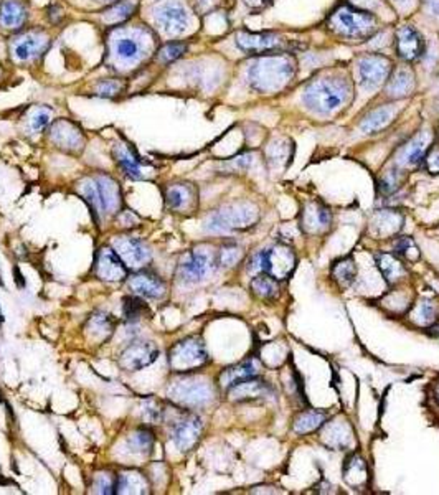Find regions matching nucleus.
<instances>
[{
	"label": "nucleus",
	"mask_w": 439,
	"mask_h": 495,
	"mask_svg": "<svg viewBox=\"0 0 439 495\" xmlns=\"http://www.w3.org/2000/svg\"><path fill=\"white\" fill-rule=\"evenodd\" d=\"M352 95L351 83L339 74H325L314 78L304 88L302 102L309 111L316 114H334L342 109Z\"/></svg>",
	"instance_id": "f257e3e1"
},
{
	"label": "nucleus",
	"mask_w": 439,
	"mask_h": 495,
	"mask_svg": "<svg viewBox=\"0 0 439 495\" xmlns=\"http://www.w3.org/2000/svg\"><path fill=\"white\" fill-rule=\"evenodd\" d=\"M295 74V60L291 55H263L248 70L249 86L258 93H277L291 83Z\"/></svg>",
	"instance_id": "f03ea898"
},
{
	"label": "nucleus",
	"mask_w": 439,
	"mask_h": 495,
	"mask_svg": "<svg viewBox=\"0 0 439 495\" xmlns=\"http://www.w3.org/2000/svg\"><path fill=\"white\" fill-rule=\"evenodd\" d=\"M167 393L169 398L180 407L200 408L213 400L215 388L207 378L182 373V377L170 383Z\"/></svg>",
	"instance_id": "7ed1b4c3"
},
{
	"label": "nucleus",
	"mask_w": 439,
	"mask_h": 495,
	"mask_svg": "<svg viewBox=\"0 0 439 495\" xmlns=\"http://www.w3.org/2000/svg\"><path fill=\"white\" fill-rule=\"evenodd\" d=\"M295 261L298 260L293 248L288 244H276L251 258L248 273H266L277 281L288 279L294 273Z\"/></svg>",
	"instance_id": "20e7f679"
},
{
	"label": "nucleus",
	"mask_w": 439,
	"mask_h": 495,
	"mask_svg": "<svg viewBox=\"0 0 439 495\" xmlns=\"http://www.w3.org/2000/svg\"><path fill=\"white\" fill-rule=\"evenodd\" d=\"M169 367L174 373H194L210 362L208 352L200 337H187L174 343L167 354Z\"/></svg>",
	"instance_id": "39448f33"
},
{
	"label": "nucleus",
	"mask_w": 439,
	"mask_h": 495,
	"mask_svg": "<svg viewBox=\"0 0 439 495\" xmlns=\"http://www.w3.org/2000/svg\"><path fill=\"white\" fill-rule=\"evenodd\" d=\"M259 212L251 203H235L213 212L208 217L205 228L212 233H226L233 230H245L258 221Z\"/></svg>",
	"instance_id": "423d86ee"
},
{
	"label": "nucleus",
	"mask_w": 439,
	"mask_h": 495,
	"mask_svg": "<svg viewBox=\"0 0 439 495\" xmlns=\"http://www.w3.org/2000/svg\"><path fill=\"white\" fill-rule=\"evenodd\" d=\"M329 25L335 33L351 38H360L373 32L375 17L364 8L342 6L330 15Z\"/></svg>",
	"instance_id": "0eeeda50"
},
{
	"label": "nucleus",
	"mask_w": 439,
	"mask_h": 495,
	"mask_svg": "<svg viewBox=\"0 0 439 495\" xmlns=\"http://www.w3.org/2000/svg\"><path fill=\"white\" fill-rule=\"evenodd\" d=\"M170 436H172L174 444L178 451L187 453L190 451L194 446L199 443L201 430V419L197 414L190 411H174L172 418H170Z\"/></svg>",
	"instance_id": "6e6552de"
},
{
	"label": "nucleus",
	"mask_w": 439,
	"mask_h": 495,
	"mask_svg": "<svg viewBox=\"0 0 439 495\" xmlns=\"http://www.w3.org/2000/svg\"><path fill=\"white\" fill-rule=\"evenodd\" d=\"M392 73V61L387 56L371 55L362 56L357 63L358 81L364 88H376L387 81Z\"/></svg>",
	"instance_id": "1a4fd4ad"
},
{
	"label": "nucleus",
	"mask_w": 439,
	"mask_h": 495,
	"mask_svg": "<svg viewBox=\"0 0 439 495\" xmlns=\"http://www.w3.org/2000/svg\"><path fill=\"white\" fill-rule=\"evenodd\" d=\"M215 267V256L210 249L197 248L188 253L185 260L178 266V278L183 283H199L212 273Z\"/></svg>",
	"instance_id": "9d476101"
},
{
	"label": "nucleus",
	"mask_w": 439,
	"mask_h": 495,
	"mask_svg": "<svg viewBox=\"0 0 439 495\" xmlns=\"http://www.w3.org/2000/svg\"><path fill=\"white\" fill-rule=\"evenodd\" d=\"M93 271L98 278L107 283H118L128 279L129 267L121 260V256L114 251V248L102 246L94 258Z\"/></svg>",
	"instance_id": "9b49d317"
},
{
	"label": "nucleus",
	"mask_w": 439,
	"mask_h": 495,
	"mask_svg": "<svg viewBox=\"0 0 439 495\" xmlns=\"http://www.w3.org/2000/svg\"><path fill=\"white\" fill-rule=\"evenodd\" d=\"M155 24L169 35H180L190 25V15L178 2H162L154 10Z\"/></svg>",
	"instance_id": "f8f14e48"
},
{
	"label": "nucleus",
	"mask_w": 439,
	"mask_h": 495,
	"mask_svg": "<svg viewBox=\"0 0 439 495\" xmlns=\"http://www.w3.org/2000/svg\"><path fill=\"white\" fill-rule=\"evenodd\" d=\"M113 248L121 256V260L128 265V267H131V269L144 267L146 265H149L152 260L149 246H147L142 239L134 238V236H116L113 239Z\"/></svg>",
	"instance_id": "ddd939ff"
},
{
	"label": "nucleus",
	"mask_w": 439,
	"mask_h": 495,
	"mask_svg": "<svg viewBox=\"0 0 439 495\" xmlns=\"http://www.w3.org/2000/svg\"><path fill=\"white\" fill-rule=\"evenodd\" d=\"M159 359V349L152 342H132L121 352L118 365L125 372H139Z\"/></svg>",
	"instance_id": "4468645a"
},
{
	"label": "nucleus",
	"mask_w": 439,
	"mask_h": 495,
	"mask_svg": "<svg viewBox=\"0 0 439 495\" xmlns=\"http://www.w3.org/2000/svg\"><path fill=\"white\" fill-rule=\"evenodd\" d=\"M48 40L43 32H26L12 38L10 52L17 61H31L47 52Z\"/></svg>",
	"instance_id": "2eb2a0df"
},
{
	"label": "nucleus",
	"mask_w": 439,
	"mask_h": 495,
	"mask_svg": "<svg viewBox=\"0 0 439 495\" xmlns=\"http://www.w3.org/2000/svg\"><path fill=\"white\" fill-rule=\"evenodd\" d=\"M50 141L60 149L73 154L82 152L84 147V136L82 129L75 126L73 123L66 121V119L52 124Z\"/></svg>",
	"instance_id": "dca6fc26"
},
{
	"label": "nucleus",
	"mask_w": 439,
	"mask_h": 495,
	"mask_svg": "<svg viewBox=\"0 0 439 495\" xmlns=\"http://www.w3.org/2000/svg\"><path fill=\"white\" fill-rule=\"evenodd\" d=\"M128 288L132 294L146 299H162L167 294V286L162 279L151 271H141L128 276Z\"/></svg>",
	"instance_id": "f3484780"
},
{
	"label": "nucleus",
	"mask_w": 439,
	"mask_h": 495,
	"mask_svg": "<svg viewBox=\"0 0 439 495\" xmlns=\"http://www.w3.org/2000/svg\"><path fill=\"white\" fill-rule=\"evenodd\" d=\"M284 40L275 33H249L240 32L236 35V47L248 55H263V53L277 50Z\"/></svg>",
	"instance_id": "a211bd4d"
},
{
	"label": "nucleus",
	"mask_w": 439,
	"mask_h": 495,
	"mask_svg": "<svg viewBox=\"0 0 439 495\" xmlns=\"http://www.w3.org/2000/svg\"><path fill=\"white\" fill-rule=\"evenodd\" d=\"M424 40L415 26L405 25L396 33V52L398 56L405 61H416L424 55Z\"/></svg>",
	"instance_id": "6ab92c4d"
},
{
	"label": "nucleus",
	"mask_w": 439,
	"mask_h": 495,
	"mask_svg": "<svg viewBox=\"0 0 439 495\" xmlns=\"http://www.w3.org/2000/svg\"><path fill=\"white\" fill-rule=\"evenodd\" d=\"M98 194H100L102 215H114L123 208V194L119 184L109 175H94Z\"/></svg>",
	"instance_id": "aec40b11"
},
{
	"label": "nucleus",
	"mask_w": 439,
	"mask_h": 495,
	"mask_svg": "<svg viewBox=\"0 0 439 495\" xmlns=\"http://www.w3.org/2000/svg\"><path fill=\"white\" fill-rule=\"evenodd\" d=\"M431 141V132L421 131L418 136L401 147L400 152L396 155V164L400 167H415V165H418L424 159V155H426Z\"/></svg>",
	"instance_id": "412c9836"
},
{
	"label": "nucleus",
	"mask_w": 439,
	"mask_h": 495,
	"mask_svg": "<svg viewBox=\"0 0 439 495\" xmlns=\"http://www.w3.org/2000/svg\"><path fill=\"white\" fill-rule=\"evenodd\" d=\"M259 372V363L256 360H245V362L233 365V367H228L220 373L218 383L220 386L225 388V390H230L231 386L238 385V383L249 380V378H254Z\"/></svg>",
	"instance_id": "4be33fe9"
},
{
	"label": "nucleus",
	"mask_w": 439,
	"mask_h": 495,
	"mask_svg": "<svg viewBox=\"0 0 439 495\" xmlns=\"http://www.w3.org/2000/svg\"><path fill=\"white\" fill-rule=\"evenodd\" d=\"M165 203L169 208L178 210H192L197 205V190L190 184H174L165 191Z\"/></svg>",
	"instance_id": "5701e85b"
},
{
	"label": "nucleus",
	"mask_w": 439,
	"mask_h": 495,
	"mask_svg": "<svg viewBox=\"0 0 439 495\" xmlns=\"http://www.w3.org/2000/svg\"><path fill=\"white\" fill-rule=\"evenodd\" d=\"M330 215L329 208H325L321 203H309L306 212L302 213V226L307 233H321L329 228L330 225Z\"/></svg>",
	"instance_id": "b1692460"
},
{
	"label": "nucleus",
	"mask_w": 439,
	"mask_h": 495,
	"mask_svg": "<svg viewBox=\"0 0 439 495\" xmlns=\"http://www.w3.org/2000/svg\"><path fill=\"white\" fill-rule=\"evenodd\" d=\"M26 22V7L22 0H3L0 3V25L17 30Z\"/></svg>",
	"instance_id": "393cba45"
},
{
	"label": "nucleus",
	"mask_w": 439,
	"mask_h": 495,
	"mask_svg": "<svg viewBox=\"0 0 439 495\" xmlns=\"http://www.w3.org/2000/svg\"><path fill=\"white\" fill-rule=\"evenodd\" d=\"M415 89V74L410 70H395L393 74L388 77L387 83V95L393 100H400L406 97L413 93Z\"/></svg>",
	"instance_id": "a878e982"
},
{
	"label": "nucleus",
	"mask_w": 439,
	"mask_h": 495,
	"mask_svg": "<svg viewBox=\"0 0 439 495\" xmlns=\"http://www.w3.org/2000/svg\"><path fill=\"white\" fill-rule=\"evenodd\" d=\"M321 439L322 443L329 446V448H334V449L345 448V446H348V443H351L352 439V430L347 421L337 419V421H332L324 426Z\"/></svg>",
	"instance_id": "bb28decb"
},
{
	"label": "nucleus",
	"mask_w": 439,
	"mask_h": 495,
	"mask_svg": "<svg viewBox=\"0 0 439 495\" xmlns=\"http://www.w3.org/2000/svg\"><path fill=\"white\" fill-rule=\"evenodd\" d=\"M116 56L124 65H136L144 58V45L141 38L136 37H121L114 45Z\"/></svg>",
	"instance_id": "cd10ccee"
},
{
	"label": "nucleus",
	"mask_w": 439,
	"mask_h": 495,
	"mask_svg": "<svg viewBox=\"0 0 439 495\" xmlns=\"http://www.w3.org/2000/svg\"><path fill=\"white\" fill-rule=\"evenodd\" d=\"M149 480L142 472L124 471L118 474L116 494H149Z\"/></svg>",
	"instance_id": "c85d7f7f"
},
{
	"label": "nucleus",
	"mask_w": 439,
	"mask_h": 495,
	"mask_svg": "<svg viewBox=\"0 0 439 495\" xmlns=\"http://www.w3.org/2000/svg\"><path fill=\"white\" fill-rule=\"evenodd\" d=\"M76 190H78V194L83 197L84 203L88 205L93 220L98 225V223H100V215H102V208L94 177H84L83 180H79L78 184H76Z\"/></svg>",
	"instance_id": "c756f323"
},
{
	"label": "nucleus",
	"mask_w": 439,
	"mask_h": 495,
	"mask_svg": "<svg viewBox=\"0 0 439 495\" xmlns=\"http://www.w3.org/2000/svg\"><path fill=\"white\" fill-rule=\"evenodd\" d=\"M396 114V108L395 106H382V108L373 109L369 116H365L364 121L360 123V129L365 134H373L382 131L388 126L390 123L393 121V118H395Z\"/></svg>",
	"instance_id": "7c9ffc66"
},
{
	"label": "nucleus",
	"mask_w": 439,
	"mask_h": 495,
	"mask_svg": "<svg viewBox=\"0 0 439 495\" xmlns=\"http://www.w3.org/2000/svg\"><path fill=\"white\" fill-rule=\"evenodd\" d=\"M375 260H376V265H378V269L382 271L383 278L388 284L396 283V281H400L401 278H405L406 276L405 265H403L400 258H396L395 254H390V253L376 254Z\"/></svg>",
	"instance_id": "2f4dec72"
},
{
	"label": "nucleus",
	"mask_w": 439,
	"mask_h": 495,
	"mask_svg": "<svg viewBox=\"0 0 439 495\" xmlns=\"http://www.w3.org/2000/svg\"><path fill=\"white\" fill-rule=\"evenodd\" d=\"M84 330H86L91 338L106 342L114 332V319L109 314H106V312H96V314H93L88 319Z\"/></svg>",
	"instance_id": "473e14b6"
},
{
	"label": "nucleus",
	"mask_w": 439,
	"mask_h": 495,
	"mask_svg": "<svg viewBox=\"0 0 439 495\" xmlns=\"http://www.w3.org/2000/svg\"><path fill=\"white\" fill-rule=\"evenodd\" d=\"M125 444H128V449L131 451V454L147 456V454L152 453V448H154L155 436L147 426H139L137 430L129 436Z\"/></svg>",
	"instance_id": "72a5a7b5"
},
{
	"label": "nucleus",
	"mask_w": 439,
	"mask_h": 495,
	"mask_svg": "<svg viewBox=\"0 0 439 495\" xmlns=\"http://www.w3.org/2000/svg\"><path fill=\"white\" fill-rule=\"evenodd\" d=\"M228 391V396L233 401H246V400H253L259 398L268 391V386L264 385V382L256 380V378H249V380H245L238 383V385L231 386Z\"/></svg>",
	"instance_id": "f704fd0d"
},
{
	"label": "nucleus",
	"mask_w": 439,
	"mask_h": 495,
	"mask_svg": "<svg viewBox=\"0 0 439 495\" xmlns=\"http://www.w3.org/2000/svg\"><path fill=\"white\" fill-rule=\"evenodd\" d=\"M137 10V0H119L111 6L102 15V22L107 25L123 24V22L129 20L134 15V12Z\"/></svg>",
	"instance_id": "c9c22d12"
},
{
	"label": "nucleus",
	"mask_w": 439,
	"mask_h": 495,
	"mask_svg": "<svg viewBox=\"0 0 439 495\" xmlns=\"http://www.w3.org/2000/svg\"><path fill=\"white\" fill-rule=\"evenodd\" d=\"M401 223L403 218L398 215V213L387 210V212H380L378 215L373 217V220H371V228L380 236H390L401 230Z\"/></svg>",
	"instance_id": "e433bc0d"
},
{
	"label": "nucleus",
	"mask_w": 439,
	"mask_h": 495,
	"mask_svg": "<svg viewBox=\"0 0 439 495\" xmlns=\"http://www.w3.org/2000/svg\"><path fill=\"white\" fill-rule=\"evenodd\" d=\"M114 157L116 162L121 167V171H123L125 175L131 177V178H144V173H142L141 168V160L137 159V155H134L129 152L128 149H124L123 146L118 144L114 147Z\"/></svg>",
	"instance_id": "4c0bfd02"
},
{
	"label": "nucleus",
	"mask_w": 439,
	"mask_h": 495,
	"mask_svg": "<svg viewBox=\"0 0 439 495\" xmlns=\"http://www.w3.org/2000/svg\"><path fill=\"white\" fill-rule=\"evenodd\" d=\"M327 421V414L324 411H304L299 414L298 418L294 419L293 431L298 432V434H307V432H312L316 430H319L321 426H324Z\"/></svg>",
	"instance_id": "58836bf2"
},
{
	"label": "nucleus",
	"mask_w": 439,
	"mask_h": 495,
	"mask_svg": "<svg viewBox=\"0 0 439 495\" xmlns=\"http://www.w3.org/2000/svg\"><path fill=\"white\" fill-rule=\"evenodd\" d=\"M436 315L438 307L429 299H421L418 304L411 309V320L421 325V327H428V325L436 322Z\"/></svg>",
	"instance_id": "ea45409f"
},
{
	"label": "nucleus",
	"mask_w": 439,
	"mask_h": 495,
	"mask_svg": "<svg viewBox=\"0 0 439 495\" xmlns=\"http://www.w3.org/2000/svg\"><path fill=\"white\" fill-rule=\"evenodd\" d=\"M357 276V266L355 261L352 258H344L339 260L332 266V278L335 283H339L342 288H348L355 281Z\"/></svg>",
	"instance_id": "a19ab883"
},
{
	"label": "nucleus",
	"mask_w": 439,
	"mask_h": 495,
	"mask_svg": "<svg viewBox=\"0 0 439 495\" xmlns=\"http://www.w3.org/2000/svg\"><path fill=\"white\" fill-rule=\"evenodd\" d=\"M251 289H253V292L261 299H275L277 296V292H279L277 279H275L272 276L266 273L258 274L256 278L251 281Z\"/></svg>",
	"instance_id": "79ce46f5"
},
{
	"label": "nucleus",
	"mask_w": 439,
	"mask_h": 495,
	"mask_svg": "<svg viewBox=\"0 0 439 495\" xmlns=\"http://www.w3.org/2000/svg\"><path fill=\"white\" fill-rule=\"evenodd\" d=\"M144 312H146V306L141 297L136 296V294H134V296L124 297L123 314L125 320H129V322H136V320H139L142 315H144Z\"/></svg>",
	"instance_id": "37998d69"
},
{
	"label": "nucleus",
	"mask_w": 439,
	"mask_h": 495,
	"mask_svg": "<svg viewBox=\"0 0 439 495\" xmlns=\"http://www.w3.org/2000/svg\"><path fill=\"white\" fill-rule=\"evenodd\" d=\"M116 484H118V476L111 472H98L93 480V492L96 494H116Z\"/></svg>",
	"instance_id": "c03bdc74"
},
{
	"label": "nucleus",
	"mask_w": 439,
	"mask_h": 495,
	"mask_svg": "<svg viewBox=\"0 0 439 495\" xmlns=\"http://www.w3.org/2000/svg\"><path fill=\"white\" fill-rule=\"evenodd\" d=\"M188 47L187 43L183 42H172L164 45L159 52V58L164 61V63H170V61H176L178 58L183 56L187 53Z\"/></svg>",
	"instance_id": "a18cd8bd"
},
{
	"label": "nucleus",
	"mask_w": 439,
	"mask_h": 495,
	"mask_svg": "<svg viewBox=\"0 0 439 495\" xmlns=\"http://www.w3.org/2000/svg\"><path fill=\"white\" fill-rule=\"evenodd\" d=\"M141 413H142V418H144L147 423H160L164 419L165 408L162 407L160 401L147 400L146 403L142 404Z\"/></svg>",
	"instance_id": "49530a36"
},
{
	"label": "nucleus",
	"mask_w": 439,
	"mask_h": 495,
	"mask_svg": "<svg viewBox=\"0 0 439 495\" xmlns=\"http://www.w3.org/2000/svg\"><path fill=\"white\" fill-rule=\"evenodd\" d=\"M241 254H243L241 253V248L236 246V244H228V246H223L220 249L218 262L225 267H231L240 261Z\"/></svg>",
	"instance_id": "de8ad7c7"
},
{
	"label": "nucleus",
	"mask_w": 439,
	"mask_h": 495,
	"mask_svg": "<svg viewBox=\"0 0 439 495\" xmlns=\"http://www.w3.org/2000/svg\"><path fill=\"white\" fill-rule=\"evenodd\" d=\"M395 251L400 254V256L406 258V260L415 261L419 258V251L418 248H416V244L413 243V239L410 238H400L395 243Z\"/></svg>",
	"instance_id": "09e8293b"
},
{
	"label": "nucleus",
	"mask_w": 439,
	"mask_h": 495,
	"mask_svg": "<svg viewBox=\"0 0 439 495\" xmlns=\"http://www.w3.org/2000/svg\"><path fill=\"white\" fill-rule=\"evenodd\" d=\"M123 89H124V84L121 81H116V79H106V81H101L96 86V95L102 97H113V96H118Z\"/></svg>",
	"instance_id": "8fccbe9b"
},
{
	"label": "nucleus",
	"mask_w": 439,
	"mask_h": 495,
	"mask_svg": "<svg viewBox=\"0 0 439 495\" xmlns=\"http://www.w3.org/2000/svg\"><path fill=\"white\" fill-rule=\"evenodd\" d=\"M398 184H400V182H398L396 172L395 171H387L382 177H380V180H378L380 194H383V195L393 194V191L398 189Z\"/></svg>",
	"instance_id": "3c124183"
},
{
	"label": "nucleus",
	"mask_w": 439,
	"mask_h": 495,
	"mask_svg": "<svg viewBox=\"0 0 439 495\" xmlns=\"http://www.w3.org/2000/svg\"><path fill=\"white\" fill-rule=\"evenodd\" d=\"M52 121V113L48 109H38L37 113H35L33 116H31V119H30V126L31 129H33L35 132H38V131H43L45 127L48 126Z\"/></svg>",
	"instance_id": "603ef678"
},
{
	"label": "nucleus",
	"mask_w": 439,
	"mask_h": 495,
	"mask_svg": "<svg viewBox=\"0 0 439 495\" xmlns=\"http://www.w3.org/2000/svg\"><path fill=\"white\" fill-rule=\"evenodd\" d=\"M424 167L429 173H439V149H433L424 155Z\"/></svg>",
	"instance_id": "864d4df0"
},
{
	"label": "nucleus",
	"mask_w": 439,
	"mask_h": 495,
	"mask_svg": "<svg viewBox=\"0 0 439 495\" xmlns=\"http://www.w3.org/2000/svg\"><path fill=\"white\" fill-rule=\"evenodd\" d=\"M424 8L429 12V15L439 17V0H423Z\"/></svg>",
	"instance_id": "5fc2aeb1"
},
{
	"label": "nucleus",
	"mask_w": 439,
	"mask_h": 495,
	"mask_svg": "<svg viewBox=\"0 0 439 495\" xmlns=\"http://www.w3.org/2000/svg\"><path fill=\"white\" fill-rule=\"evenodd\" d=\"M378 0H351V6L358 7V8H375Z\"/></svg>",
	"instance_id": "6e6d98bb"
},
{
	"label": "nucleus",
	"mask_w": 439,
	"mask_h": 495,
	"mask_svg": "<svg viewBox=\"0 0 439 495\" xmlns=\"http://www.w3.org/2000/svg\"><path fill=\"white\" fill-rule=\"evenodd\" d=\"M270 2L271 0H245L246 6H249L253 8H263V7H266Z\"/></svg>",
	"instance_id": "4d7b16f0"
},
{
	"label": "nucleus",
	"mask_w": 439,
	"mask_h": 495,
	"mask_svg": "<svg viewBox=\"0 0 439 495\" xmlns=\"http://www.w3.org/2000/svg\"><path fill=\"white\" fill-rule=\"evenodd\" d=\"M13 274H15V283H17V286H19V288H25V279H24V276H22L19 267H15V269H13Z\"/></svg>",
	"instance_id": "13d9d810"
},
{
	"label": "nucleus",
	"mask_w": 439,
	"mask_h": 495,
	"mask_svg": "<svg viewBox=\"0 0 439 495\" xmlns=\"http://www.w3.org/2000/svg\"><path fill=\"white\" fill-rule=\"evenodd\" d=\"M431 333H433V336H438V337H439V324H438V325H433V327H431Z\"/></svg>",
	"instance_id": "bf43d9fd"
},
{
	"label": "nucleus",
	"mask_w": 439,
	"mask_h": 495,
	"mask_svg": "<svg viewBox=\"0 0 439 495\" xmlns=\"http://www.w3.org/2000/svg\"><path fill=\"white\" fill-rule=\"evenodd\" d=\"M434 391H436V398H438V401H439V382L436 383V388H434Z\"/></svg>",
	"instance_id": "052dcab7"
},
{
	"label": "nucleus",
	"mask_w": 439,
	"mask_h": 495,
	"mask_svg": "<svg viewBox=\"0 0 439 495\" xmlns=\"http://www.w3.org/2000/svg\"><path fill=\"white\" fill-rule=\"evenodd\" d=\"M3 322V315H2V311H0V324Z\"/></svg>",
	"instance_id": "680f3d73"
},
{
	"label": "nucleus",
	"mask_w": 439,
	"mask_h": 495,
	"mask_svg": "<svg viewBox=\"0 0 439 495\" xmlns=\"http://www.w3.org/2000/svg\"><path fill=\"white\" fill-rule=\"evenodd\" d=\"M395 2H398V3H403V2H408V0H395Z\"/></svg>",
	"instance_id": "e2e57ef3"
},
{
	"label": "nucleus",
	"mask_w": 439,
	"mask_h": 495,
	"mask_svg": "<svg viewBox=\"0 0 439 495\" xmlns=\"http://www.w3.org/2000/svg\"><path fill=\"white\" fill-rule=\"evenodd\" d=\"M0 286H3V281H2V276H0Z\"/></svg>",
	"instance_id": "0e129e2a"
},
{
	"label": "nucleus",
	"mask_w": 439,
	"mask_h": 495,
	"mask_svg": "<svg viewBox=\"0 0 439 495\" xmlns=\"http://www.w3.org/2000/svg\"><path fill=\"white\" fill-rule=\"evenodd\" d=\"M0 401H2V393H0Z\"/></svg>",
	"instance_id": "69168bd1"
}]
</instances>
